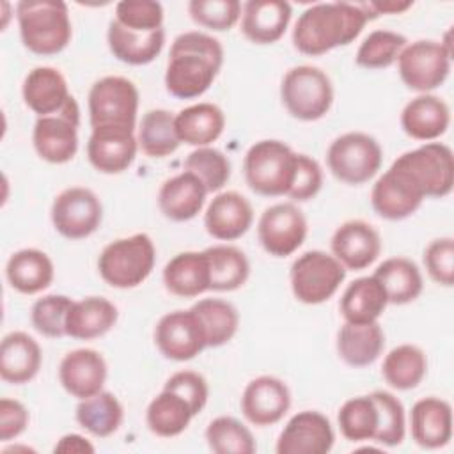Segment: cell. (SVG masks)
<instances>
[{
	"instance_id": "74e56055",
	"label": "cell",
	"mask_w": 454,
	"mask_h": 454,
	"mask_svg": "<svg viewBox=\"0 0 454 454\" xmlns=\"http://www.w3.org/2000/svg\"><path fill=\"white\" fill-rule=\"evenodd\" d=\"M190 310L202 326L206 348H220L231 342L239 328V312L227 300L202 298L195 301Z\"/></svg>"
},
{
	"instance_id": "d6a6232c",
	"label": "cell",
	"mask_w": 454,
	"mask_h": 454,
	"mask_svg": "<svg viewBox=\"0 0 454 454\" xmlns=\"http://www.w3.org/2000/svg\"><path fill=\"white\" fill-rule=\"evenodd\" d=\"M176 133L181 144L207 147L216 142L225 128V115L215 103H195L174 115Z\"/></svg>"
},
{
	"instance_id": "4316f807",
	"label": "cell",
	"mask_w": 454,
	"mask_h": 454,
	"mask_svg": "<svg viewBox=\"0 0 454 454\" xmlns=\"http://www.w3.org/2000/svg\"><path fill=\"white\" fill-rule=\"evenodd\" d=\"M23 103L37 115H53L64 108L69 92L64 74L51 66H37L30 69L21 85Z\"/></svg>"
},
{
	"instance_id": "f6af8a7d",
	"label": "cell",
	"mask_w": 454,
	"mask_h": 454,
	"mask_svg": "<svg viewBox=\"0 0 454 454\" xmlns=\"http://www.w3.org/2000/svg\"><path fill=\"white\" fill-rule=\"evenodd\" d=\"M406 44H408V39L399 32L385 30V28L372 30L360 43L355 55V62L356 66L371 71L390 67L397 60L401 50Z\"/></svg>"
},
{
	"instance_id": "b9f144b4",
	"label": "cell",
	"mask_w": 454,
	"mask_h": 454,
	"mask_svg": "<svg viewBox=\"0 0 454 454\" xmlns=\"http://www.w3.org/2000/svg\"><path fill=\"white\" fill-rule=\"evenodd\" d=\"M138 149L149 158H167L174 154L181 142L176 133L174 114L165 108H153L142 115L137 128Z\"/></svg>"
},
{
	"instance_id": "681fc988",
	"label": "cell",
	"mask_w": 454,
	"mask_h": 454,
	"mask_svg": "<svg viewBox=\"0 0 454 454\" xmlns=\"http://www.w3.org/2000/svg\"><path fill=\"white\" fill-rule=\"evenodd\" d=\"M241 7L238 0H192L188 14L199 27L225 32L241 20Z\"/></svg>"
},
{
	"instance_id": "bcb514c9",
	"label": "cell",
	"mask_w": 454,
	"mask_h": 454,
	"mask_svg": "<svg viewBox=\"0 0 454 454\" xmlns=\"http://www.w3.org/2000/svg\"><path fill=\"white\" fill-rule=\"evenodd\" d=\"M184 170L199 177L207 193H218L231 179V161L216 147H195L184 160Z\"/></svg>"
},
{
	"instance_id": "6da1fadb",
	"label": "cell",
	"mask_w": 454,
	"mask_h": 454,
	"mask_svg": "<svg viewBox=\"0 0 454 454\" xmlns=\"http://www.w3.org/2000/svg\"><path fill=\"white\" fill-rule=\"evenodd\" d=\"M372 20L365 2H319L307 7L293 28V46L309 57L353 43Z\"/></svg>"
},
{
	"instance_id": "4fadbf2b",
	"label": "cell",
	"mask_w": 454,
	"mask_h": 454,
	"mask_svg": "<svg viewBox=\"0 0 454 454\" xmlns=\"http://www.w3.org/2000/svg\"><path fill=\"white\" fill-rule=\"evenodd\" d=\"M51 223L67 239H85L92 236L103 220L99 197L85 186L62 190L51 204Z\"/></svg>"
},
{
	"instance_id": "9f6ffc18",
	"label": "cell",
	"mask_w": 454,
	"mask_h": 454,
	"mask_svg": "<svg viewBox=\"0 0 454 454\" xmlns=\"http://www.w3.org/2000/svg\"><path fill=\"white\" fill-rule=\"evenodd\" d=\"M94 450L96 449L89 442V438L78 433L64 434L53 447V452H62V454H92Z\"/></svg>"
},
{
	"instance_id": "6f0895ef",
	"label": "cell",
	"mask_w": 454,
	"mask_h": 454,
	"mask_svg": "<svg viewBox=\"0 0 454 454\" xmlns=\"http://www.w3.org/2000/svg\"><path fill=\"white\" fill-rule=\"evenodd\" d=\"M369 12L372 14V18H378L380 14H401L404 11H408L413 2H395V0H387V2H365Z\"/></svg>"
},
{
	"instance_id": "52a82bcc",
	"label": "cell",
	"mask_w": 454,
	"mask_h": 454,
	"mask_svg": "<svg viewBox=\"0 0 454 454\" xmlns=\"http://www.w3.org/2000/svg\"><path fill=\"white\" fill-rule=\"evenodd\" d=\"M383 149L380 142L362 131L337 137L326 151L328 170L344 184L358 186L371 181L381 168Z\"/></svg>"
},
{
	"instance_id": "5b68a950",
	"label": "cell",
	"mask_w": 454,
	"mask_h": 454,
	"mask_svg": "<svg viewBox=\"0 0 454 454\" xmlns=\"http://www.w3.org/2000/svg\"><path fill=\"white\" fill-rule=\"evenodd\" d=\"M296 165V153L282 140L264 138L248 147L243 174L248 188L262 197L287 195Z\"/></svg>"
},
{
	"instance_id": "7bdbcfd3",
	"label": "cell",
	"mask_w": 454,
	"mask_h": 454,
	"mask_svg": "<svg viewBox=\"0 0 454 454\" xmlns=\"http://www.w3.org/2000/svg\"><path fill=\"white\" fill-rule=\"evenodd\" d=\"M337 424L340 434L349 442L374 440L378 427V408L371 394L356 395L339 408Z\"/></svg>"
},
{
	"instance_id": "2e32d148",
	"label": "cell",
	"mask_w": 454,
	"mask_h": 454,
	"mask_svg": "<svg viewBox=\"0 0 454 454\" xmlns=\"http://www.w3.org/2000/svg\"><path fill=\"white\" fill-rule=\"evenodd\" d=\"M154 344L174 362L192 360L206 349L202 326L190 309L163 314L154 326Z\"/></svg>"
},
{
	"instance_id": "c3c4849f",
	"label": "cell",
	"mask_w": 454,
	"mask_h": 454,
	"mask_svg": "<svg viewBox=\"0 0 454 454\" xmlns=\"http://www.w3.org/2000/svg\"><path fill=\"white\" fill-rule=\"evenodd\" d=\"M73 300L66 294H44L37 298L30 309V321L37 333L48 339L66 335V319Z\"/></svg>"
},
{
	"instance_id": "ab89813d",
	"label": "cell",
	"mask_w": 454,
	"mask_h": 454,
	"mask_svg": "<svg viewBox=\"0 0 454 454\" xmlns=\"http://www.w3.org/2000/svg\"><path fill=\"white\" fill-rule=\"evenodd\" d=\"M193 417L195 415L188 403L167 388H161V392L151 399L145 410V424L149 431L161 438L179 436L186 431Z\"/></svg>"
},
{
	"instance_id": "db71d44e",
	"label": "cell",
	"mask_w": 454,
	"mask_h": 454,
	"mask_svg": "<svg viewBox=\"0 0 454 454\" xmlns=\"http://www.w3.org/2000/svg\"><path fill=\"white\" fill-rule=\"evenodd\" d=\"M163 388L176 392L177 395H181L188 406L192 408L193 415H199L204 406L207 404V397H209V387L207 381L202 374L195 372V371H177L174 372L163 385Z\"/></svg>"
},
{
	"instance_id": "3957f363",
	"label": "cell",
	"mask_w": 454,
	"mask_h": 454,
	"mask_svg": "<svg viewBox=\"0 0 454 454\" xmlns=\"http://www.w3.org/2000/svg\"><path fill=\"white\" fill-rule=\"evenodd\" d=\"M16 20L23 46L41 57L64 51L73 37L67 4L59 0H21Z\"/></svg>"
},
{
	"instance_id": "4dcf8cb0",
	"label": "cell",
	"mask_w": 454,
	"mask_h": 454,
	"mask_svg": "<svg viewBox=\"0 0 454 454\" xmlns=\"http://www.w3.org/2000/svg\"><path fill=\"white\" fill-rule=\"evenodd\" d=\"M5 278L14 291L37 294L51 286L55 266L46 252L39 248H21L7 259Z\"/></svg>"
},
{
	"instance_id": "484cf974",
	"label": "cell",
	"mask_w": 454,
	"mask_h": 454,
	"mask_svg": "<svg viewBox=\"0 0 454 454\" xmlns=\"http://www.w3.org/2000/svg\"><path fill=\"white\" fill-rule=\"evenodd\" d=\"M399 122L410 138L434 142L450 124V108L434 94H419L404 105Z\"/></svg>"
},
{
	"instance_id": "d6986e66",
	"label": "cell",
	"mask_w": 454,
	"mask_h": 454,
	"mask_svg": "<svg viewBox=\"0 0 454 454\" xmlns=\"http://www.w3.org/2000/svg\"><path fill=\"white\" fill-rule=\"evenodd\" d=\"M138 151L135 129L129 128H92L87 142L89 163L101 174H121L128 170Z\"/></svg>"
},
{
	"instance_id": "f5cc1de1",
	"label": "cell",
	"mask_w": 454,
	"mask_h": 454,
	"mask_svg": "<svg viewBox=\"0 0 454 454\" xmlns=\"http://www.w3.org/2000/svg\"><path fill=\"white\" fill-rule=\"evenodd\" d=\"M323 186V168L321 165L309 154L296 153V165L291 188L287 197L294 202H307L314 199Z\"/></svg>"
},
{
	"instance_id": "7a4b0ae2",
	"label": "cell",
	"mask_w": 454,
	"mask_h": 454,
	"mask_svg": "<svg viewBox=\"0 0 454 454\" xmlns=\"http://www.w3.org/2000/svg\"><path fill=\"white\" fill-rule=\"evenodd\" d=\"M223 66L222 43L199 30L179 34L170 46L165 69V89L177 99L202 96Z\"/></svg>"
},
{
	"instance_id": "8992f818",
	"label": "cell",
	"mask_w": 454,
	"mask_h": 454,
	"mask_svg": "<svg viewBox=\"0 0 454 454\" xmlns=\"http://www.w3.org/2000/svg\"><path fill=\"white\" fill-rule=\"evenodd\" d=\"M280 101L291 117L305 122L317 121L332 108V80L321 67L294 66L280 82Z\"/></svg>"
},
{
	"instance_id": "8fae6325",
	"label": "cell",
	"mask_w": 454,
	"mask_h": 454,
	"mask_svg": "<svg viewBox=\"0 0 454 454\" xmlns=\"http://www.w3.org/2000/svg\"><path fill=\"white\" fill-rule=\"evenodd\" d=\"M452 53L443 48L440 41L419 39L408 43L397 57V73L403 83L419 94H431V90L443 85L450 73Z\"/></svg>"
},
{
	"instance_id": "f907efd6",
	"label": "cell",
	"mask_w": 454,
	"mask_h": 454,
	"mask_svg": "<svg viewBox=\"0 0 454 454\" xmlns=\"http://www.w3.org/2000/svg\"><path fill=\"white\" fill-rule=\"evenodd\" d=\"M163 5L154 0H122L115 4V21L129 30L154 32L163 28Z\"/></svg>"
},
{
	"instance_id": "f1b7e54d",
	"label": "cell",
	"mask_w": 454,
	"mask_h": 454,
	"mask_svg": "<svg viewBox=\"0 0 454 454\" xmlns=\"http://www.w3.org/2000/svg\"><path fill=\"white\" fill-rule=\"evenodd\" d=\"M119 317L117 307L103 296L73 300L66 319V335L76 340H92L108 333Z\"/></svg>"
},
{
	"instance_id": "ee69618b",
	"label": "cell",
	"mask_w": 454,
	"mask_h": 454,
	"mask_svg": "<svg viewBox=\"0 0 454 454\" xmlns=\"http://www.w3.org/2000/svg\"><path fill=\"white\" fill-rule=\"evenodd\" d=\"M206 442L215 454H254L257 450L252 431L234 417H216L206 427Z\"/></svg>"
},
{
	"instance_id": "83f0119b",
	"label": "cell",
	"mask_w": 454,
	"mask_h": 454,
	"mask_svg": "<svg viewBox=\"0 0 454 454\" xmlns=\"http://www.w3.org/2000/svg\"><path fill=\"white\" fill-rule=\"evenodd\" d=\"M43 364L39 342L25 332H11L0 344V378L11 385L32 381Z\"/></svg>"
},
{
	"instance_id": "ac0fdd59",
	"label": "cell",
	"mask_w": 454,
	"mask_h": 454,
	"mask_svg": "<svg viewBox=\"0 0 454 454\" xmlns=\"http://www.w3.org/2000/svg\"><path fill=\"white\" fill-rule=\"evenodd\" d=\"M239 406L250 424L268 427L280 422L289 411L291 392L280 378L262 374L247 383Z\"/></svg>"
},
{
	"instance_id": "f546056e",
	"label": "cell",
	"mask_w": 454,
	"mask_h": 454,
	"mask_svg": "<svg viewBox=\"0 0 454 454\" xmlns=\"http://www.w3.org/2000/svg\"><path fill=\"white\" fill-rule=\"evenodd\" d=\"M337 353L349 367H367L374 364L385 348V333L378 321L348 323L337 332Z\"/></svg>"
},
{
	"instance_id": "7c38bea8",
	"label": "cell",
	"mask_w": 454,
	"mask_h": 454,
	"mask_svg": "<svg viewBox=\"0 0 454 454\" xmlns=\"http://www.w3.org/2000/svg\"><path fill=\"white\" fill-rule=\"evenodd\" d=\"M80 106L74 96L53 115L37 117L32 129V144L41 160L51 165H64L78 153Z\"/></svg>"
},
{
	"instance_id": "30bf717a",
	"label": "cell",
	"mask_w": 454,
	"mask_h": 454,
	"mask_svg": "<svg viewBox=\"0 0 454 454\" xmlns=\"http://www.w3.org/2000/svg\"><path fill=\"white\" fill-rule=\"evenodd\" d=\"M419 184L426 199H443L454 186L452 149L442 142H424L394 160Z\"/></svg>"
},
{
	"instance_id": "f35d334b",
	"label": "cell",
	"mask_w": 454,
	"mask_h": 454,
	"mask_svg": "<svg viewBox=\"0 0 454 454\" xmlns=\"http://www.w3.org/2000/svg\"><path fill=\"white\" fill-rule=\"evenodd\" d=\"M76 422L92 436H112L124 420V408L115 394L101 390L90 397L80 399L74 411Z\"/></svg>"
},
{
	"instance_id": "ffe728a7",
	"label": "cell",
	"mask_w": 454,
	"mask_h": 454,
	"mask_svg": "<svg viewBox=\"0 0 454 454\" xmlns=\"http://www.w3.org/2000/svg\"><path fill=\"white\" fill-rule=\"evenodd\" d=\"M332 255L346 270H365L381 254V238L378 231L364 220H348L340 223L330 239Z\"/></svg>"
},
{
	"instance_id": "60d3db41",
	"label": "cell",
	"mask_w": 454,
	"mask_h": 454,
	"mask_svg": "<svg viewBox=\"0 0 454 454\" xmlns=\"http://www.w3.org/2000/svg\"><path fill=\"white\" fill-rule=\"evenodd\" d=\"M427 372V356L415 344L392 348L381 364L383 380L395 390H411L422 383Z\"/></svg>"
},
{
	"instance_id": "8d00e7d4",
	"label": "cell",
	"mask_w": 454,
	"mask_h": 454,
	"mask_svg": "<svg viewBox=\"0 0 454 454\" xmlns=\"http://www.w3.org/2000/svg\"><path fill=\"white\" fill-rule=\"evenodd\" d=\"M387 293L392 305H406L415 301L422 289L424 278L419 266L408 257H388L372 273Z\"/></svg>"
},
{
	"instance_id": "9c48e42d",
	"label": "cell",
	"mask_w": 454,
	"mask_h": 454,
	"mask_svg": "<svg viewBox=\"0 0 454 454\" xmlns=\"http://www.w3.org/2000/svg\"><path fill=\"white\" fill-rule=\"evenodd\" d=\"M138 89L124 76H103L96 80L87 96L89 121L92 128H137Z\"/></svg>"
},
{
	"instance_id": "ba28073f",
	"label": "cell",
	"mask_w": 454,
	"mask_h": 454,
	"mask_svg": "<svg viewBox=\"0 0 454 454\" xmlns=\"http://www.w3.org/2000/svg\"><path fill=\"white\" fill-rule=\"evenodd\" d=\"M346 268L323 250H307L298 255L289 271V284L294 298L305 305L328 301L346 278Z\"/></svg>"
},
{
	"instance_id": "11a10c76",
	"label": "cell",
	"mask_w": 454,
	"mask_h": 454,
	"mask_svg": "<svg viewBox=\"0 0 454 454\" xmlns=\"http://www.w3.org/2000/svg\"><path fill=\"white\" fill-rule=\"evenodd\" d=\"M30 422V413L27 406L11 397L0 399V440L11 442L21 436Z\"/></svg>"
},
{
	"instance_id": "e575fe53",
	"label": "cell",
	"mask_w": 454,
	"mask_h": 454,
	"mask_svg": "<svg viewBox=\"0 0 454 454\" xmlns=\"http://www.w3.org/2000/svg\"><path fill=\"white\" fill-rule=\"evenodd\" d=\"M388 305L387 293L374 275L353 280L342 293L339 310L348 323H374Z\"/></svg>"
},
{
	"instance_id": "cb8c5ba5",
	"label": "cell",
	"mask_w": 454,
	"mask_h": 454,
	"mask_svg": "<svg viewBox=\"0 0 454 454\" xmlns=\"http://www.w3.org/2000/svg\"><path fill=\"white\" fill-rule=\"evenodd\" d=\"M410 431L422 449L445 447L452 438V408L449 401L434 395L419 399L410 411Z\"/></svg>"
},
{
	"instance_id": "d4e9b609",
	"label": "cell",
	"mask_w": 454,
	"mask_h": 454,
	"mask_svg": "<svg viewBox=\"0 0 454 454\" xmlns=\"http://www.w3.org/2000/svg\"><path fill=\"white\" fill-rule=\"evenodd\" d=\"M207 190L188 170L165 179L158 190V207L172 222H188L195 218L206 204Z\"/></svg>"
},
{
	"instance_id": "e0dca14e",
	"label": "cell",
	"mask_w": 454,
	"mask_h": 454,
	"mask_svg": "<svg viewBox=\"0 0 454 454\" xmlns=\"http://www.w3.org/2000/svg\"><path fill=\"white\" fill-rule=\"evenodd\" d=\"M335 442L333 427L317 410L294 413L277 438V454H326Z\"/></svg>"
},
{
	"instance_id": "5bb4252c",
	"label": "cell",
	"mask_w": 454,
	"mask_h": 454,
	"mask_svg": "<svg viewBox=\"0 0 454 454\" xmlns=\"http://www.w3.org/2000/svg\"><path fill=\"white\" fill-rule=\"evenodd\" d=\"M307 218L293 202H277L266 207L257 222V238L273 257L293 255L307 238Z\"/></svg>"
},
{
	"instance_id": "836d02e7",
	"label": "cell",
	"mask_w": 454,
	"mask_h": 454,
	"mask_svg": "<svg viewBox=\"0 0 454 454\" xmlns=\"http://www.w3.org/2000/svg\"><path fill=\"white\" fill-rule=\"evenodd\" d=\"M165 289L179 298H195L209 291V268L202 252H179L163 268Z\"/></svg>"
},
{
	"instance_id": "9a60e30c",
	"label": "cell",
	"mask_w": 454,
	"mask_h": 454,
	"mask_svg": "<svg viewBox=\"0 0 454 454\" xmlns=\"http://www.w3.org/2000/svg\"><path fill=\"white\" fill-rule=\"evenodd\" d=\"M424 193L411 176L392 163L371 190L372 209L385 220L399 222L411 216L424 202Z\"/></svg>"
},
{
	"instance_id": "603a6c76",
	"label": "cell",
	"mask_w": 454,
	"mask_h": 454,
	"mask_svg": "<svg viewBox=\"0 0 454 454\" xmlns=\"http://www.w3.org/2000/svg\"><path fill=\"white\" fill-rule=\"evenodd\" d=\"M291 14L286 0H248L241 7V32L254 44H273L286 34Z\"/></svg>"
},
{
	"instance_id": "7402d4cb",
	"label": "cell",
	"mask_w": 454,
	"mask_h": 454,
	"mask_svg": "<svg viewBox=\"0 0 454 454\" xmlns=\"http://www.w3.org/2000/svg\"><path fill=\"white\" fill-rule=\"evenodd\" d=\"M254 222L252 204L239 192H218L206 207L204 227L218 241H234L248 232Z\"/></svg>"
},
{
	"instance_id": "d590c367",
	"label": "cell",
	"mask_w": 454,
	"mask_h": 454,
	"mask_svg": "<svg viewBox=\"0 0 454 454\" xmlns=\"http://www.w3.org/2000/svg\"><path fill=\"white\" fill-rule=\"evenodd\" d=\"M209 268V291L231 293L245 286L250 277V262L245 252L234 245H213L204 250Z\"/></svg>"
},
{
	"instance_id": "816d5d0a",
	"label": "cell",
	"mask_w": 454,
	"mask_h": 454,
	"mask_svg": "<svg viewBox=\"0 0 454 454\" xmlns=\"http://www.w3.org/2000/svg\"><path fill=\"white\" fill-rule=\"evenodd\" d=\"M427 275L433 282L452 287L454 284V239L450 236L429 241L422 255Z\"/></svg>"
},
{
	"instance_id": "7dc6e473",
	"label": "cell",
	"mask_w": 454,
	"mask_h": 454,
	"mask_svg": "<svg viewBox=\"0 0 454 454\" xmlns=\"http://www.w3.org/2000/svg\"><path fill=\"white\" fill-rule=\"evenodd\" d=\"M371 395L378 408V427L374 442L387 447L401 445L406 436V415L403 403L399 397L387 390H374Z\"/></svg>"
},
{
	"instance_id": "1f68e13d",
	"label": "cell",
	"mask_w": 454,
	"mask_h": 454,
	"mask_svg": "<svg viewBox=\"0 0 454 454\" xmlns=\"http://www.w3.org/2000/svg\"><path fill=\"white\" fill-rule=\"evenodd\" d=\"M106 43L117 60L129 66H145L161 53L165 46V30L137 32L112 20L106 30Z\"/></svg>"
},
{
	"instance_id": "44dd1931",
	"label": "cell",
	"mask_w": 454,
	"mask_h": 454,
	"mask_svg": "<svg viewBox=\"0 0 454 454\" xmlns=\"http://www.w3.org/2000/svg\"><path fill=\"white\" fill-rule=\"evenodd\" d=\"M108 367L103 355L90 348H78L64 355L59 365V381L62 388L80 399L103 390Z\"/></svg>"
},
{
	"instance_id": "277c9868",
	"label": "cell",
	"mask_w": 454,
	"mask_h": 454,
	"mask_svg": "<svg viewBox=\"0 0 454 454\" xmlns=\"http://www.w3.org/2000/svg\"><path fill=\"white\" fill-rule=\"evenodd\" d=\"M154 264L156 247L145 232L110 241L98 257L101 278L115 289L138 287L153 273Z\"/></svg>"
}]
</instances>
